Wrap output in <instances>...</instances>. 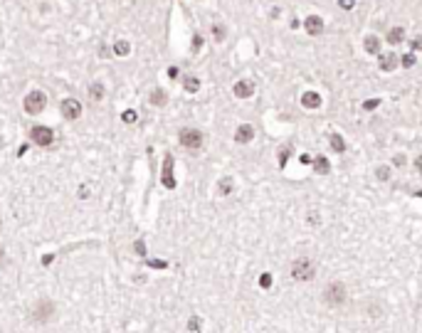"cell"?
Segmentation results:
<instances>
[{"label":"cell","mask_w":422,"mask_h":333,"mask_svg":"<svg viewBox=\"0 0 422 333\" xmlns=\"http://www.w3.org/2000/svg\"><path fill=\"white\" fill-rule=\"evenodd\" d=\"M178 139H181V146L190 148V151H197V148H203V143H205V134L197 131V128H183V131L178 134Z\"/></svg>","instance_id":"cell-1"},{"label":"cell","mask_w":422,"mask_h":333,"mask_svg":"<svg viewBox=\"0 0 422 333\" xmlns=\"http://www.w3.org/2000/svg\"><path fill=\"white\" fill-rule=\"evenodd\" d=\"M324 301L328 306H341L346 301V286L341 281H331L324 289Z\"/></svg>","instance_id":"cell-2"},{"label":"cell","mask_w":422,"mask_h":333,"mask_svg":"<svg viewBox=\"0 0 422 333\" xmlns=\"http://www.w3.org/2000/svg\"><path fill=\"white\" fill-rule=\"evenodd\" d=\"M314 272H316V267H314V262L311 259H296L294 264H292V277L296 279V281H309V279H314Z\"/></svg>","instance_id":"cell-3"},{"label":"cell","mask_w":422,"mask_h":333,"mask_svg":"<svg viewBox=\"0 0 422 333\" xmlns=\"http://www.w3.org/2000/svg\"><path fill=\"white\" fill-rule=\"evenodd\" d=\"M30 139L35 146H52V141H55V131L52 128H47V126H32L30 128Z\"/></svg>","instance_id":"cell-4"},{"label":"cell","mask_w":422,"mask_h":333,"mask_svg":"<svg viewBox=\"0 0 422 333\" xmlns=\"http://www.w3.org/2000/svg\"><path fill=\"white\" fill-rule=\"evenodd\" d=\"M45 104H47V97H45L42 92H30L28 97H25V111L28 114H32V116H37V114H42L45 109Z\"/></svg>","instance_id":"cell-5"},{"label":"cell","mask_w":422,"mask_h":333,"mask_svg":"<svg viewBox=\"0 0 422 333\" xmlns=\"http://www.w3.org/2000/svg\"><path fill=\"white\" fill-rule=\"evenodd\" d=\"M52 314H55V304L47 301V299H40L32 308V321H50Z\"/></svg>","instance_id":"cell-6"},{"label":"cell","mask_w":422,"mask_h":333,"mask_svg":"<svg viewBox=\"0 0 422 333\" xmlns=\"http://www.w3.org/2000/svg\"><path fill=\"white\" fill-rule=\"evenodd\" d=\"M59 109H62V116L70 119V121H77V119L82 116V104H79L77 99H64Z\"/></svg>","instance_id":"cell-7"},{"label":"cell","mask_w":422,"mask_h":333,"mask_svg":"<svg viewBox=\"0 0 422 333\" xmlns=\"http://www.w3.org/2000/svg\"><path fill=\"white\" fill-rule=\"evenodd\" d=\"M173 156H166V161H163V173H161V183L168 188V190H173L175 188V178H173Z\"/></svg>","instance_id":"cell-8"},{"label":"cell","mask_w":422,"mask_h":333,"mask_svg":"<svg viewBox=\"0 0 422 333\" xmlns=\"http://www.w3.org/2000/svg\"><path fill=\"white\" fill-rule=\"evenodd\" d=\"M232 92H235V97L237 99H250L254 94V84L247 82V79H239V82L232 86Z\"/></svg>","instance_id":"cell-9"},{"label":"cell","mask_w":422,"mask_h":333,"mask_svg":"<svg viewBox=\"0 0 422 333\" xmlns=\"http://www.w3.org/2000/svg\"><path fill=\"white\" fill-rule=\"evenodd\" d=\"M304 30H306L309 35H319V32H324V20H321L319 15H309V17L304 20Z\"/></svg>","instance_id":"cell-10"},{"label":"cell","mask_w":422,"mask_h":333,"mask_svg":"<svg viewBox=\"0 0 422 333\" xmlns=\"http://www.w3.org/2000/svg\"><path fill=\"white\" fill-rule=\"evenodd\" d=\"M252 139H254V128H252V124H242V126H237V131H235V141H237V143H250Z\"/></svg>","instance_id":"cell-11"},{"label":"cell","mask_w":422,"mask_h":333,"mask_svg":"<svg viewBox=\"0 0 422 333\" xmlns=\"http://www.w3.org/2000/svg\"><path fill=\"white\" fill-rule=\"evenodd\" d=\"M301 104H304L306 109H319V106H321V97H319L316 92H304Z\"/></svg>","instance_id":"cell-12"},{"label":"cell","mask_w":422,"mask_h":333,"mask_svg":"<svg viewBox=\"0 0 422 333\" xmlns=\"http://www.w3.org/2000/svg\"><path fill=\"white\" fill-rule=\"evenodd\" d=\"M397 67V55H380V70L383 72H393Z\"/></svg>","instance_id":"cell-13"},{"label":"cell","mask_w":422,"mask_h":333,"mask_svg":"<svg viewBox=\"0 0 422 333\" xmlns=\"http://www.w3.org/2000/svg\"><path fill=\"white\" fill-rule=\"evenodd\" d=\"M363 50H366L368 55H378L380 52V40L375 35H368L366 40H363Z\"/></svg>","instance_id":"cell-14"},{"label":"cell","mask_w":422,"mask_h":333,"mask_svg":"<svg viewBox=\"0 0 422 333\" xmlns=\"http://www.w3.org/2000/svg\"><path fill=\"white\" fill-rule=\"evenodd\" d=\"M311 163H314V170H316L319 175H326V173L331 170V163L326 161L324 156H316V158H311Z\"/></svg>","instance_id":"cell-15"},{"label":"cell","mask_w":422,"mask_h":333,"mask_svg":"<svg viewBox=\"0 0 422 333\" xmlns=\"http://www.w3.org/2000/svg\"><path fill=\"white\" fill-rule=\"evenodd\" d=\"M403 40H405V30L403 28H393L388 32V42H390V45H400Z\"/></svg>","instance_id":"cell-16"},{"label":"cell","mask_w":422,"mask_h":333,"mask_svg":"<svg viewBox=\"0 0 422 333\" xmlns=\"http://www.w3.org/2000/svg\"><path fill=\"white\" fill-rule=\"evenodd\" d=\"M128 52H131V45H128L126 40H116V45H114V55H116V57H126Z\"/></svg>","instance_id":"cell-17"},{"label":"cell","mask_w":422,"mask_h":333,"mask_svg":"<svg viewBox=\"0 0 422 333\" xmlns=\"http://www.w3.org/2000/svg\"><path fill=\"white\" fill-rule=\"evenodd\" d=\"M89 97L94 99V101H101V99H104V84H99V82L92 84V86H89Z\"/></svg>","instance_id":"cell-18"},{"label":"cell","mask_w":422,"mask_h":333,"mask_svg":"<svg viewBox=\"0 0 422 333\" xmlns=\"http://www.w3.org/2000/svg\"><path fill=\"white\" fill-rule=\"evenodd\" d=\"M331 148H334L336 153H343L346 151V141L341 139L338 134H331Z\"/></svg>","instance_id":"cell-19"},{"label":"cell","mask_w":422,"mask_h":333,"mask_svg":"<svg viewBox=\"0 0 422 333\" xmlns=\"http://www.w3.org/2000/svg\"><path fill=\"white\" fill-rule=\"evenodd\" d=\"M183 86H185V92H190V94H195L197 89H200V82H197V77H185Z\"/></svg>","instance_id":"cell-20"},{"label":"cell","mask_w":422,"mask_h":333,"mask_svg":"<svg viewBox=\"0 0 422 333\" xmlns=\"http://www.w3.org/2000/svg\"><path fill=\"white\" fill-rule=\"evenodd\" d=\"M217 193H220V195H230V193H232V178H223V181L217 183Z\"/></svg>","instance_id":"cell-21"},{"label":"cell","mask_w":422,"mask_h":333,"mask_svg":"<svg viewBox=\"0 0 422 333\" xmlns=\"http://www.w3.org/2000/svg\"><path fill=\"white\" fill-rule=\"evenodd\" d=\"M151 104H153V106H163V104H166V94H163L161 89H153V92H151Z\"/></svg>","instance_id":"cell-22"},{"label":"cell","mask_w":422,"mask_h":333,"mask_svg":"<svg viewBox=\"0 0 422 333\" xmlns=\"http://www.w3.org/2000/svg\"><path fill=\"white\" fill-rule=\"evenodd\" d=\"M417 59H415V52H410V55H403L397 57V64H403V67H412Z\"/></svg>","instance_id":"cell-23"},{"label":"cell","mask_w":422,"mask_h":333,"mask_svg":"<svg viewBox=\"0 0 422 333\" xmlns=\"http://www.w3.org/2000/svg\"><path fill=\"white\" fill-rule=\"evenodd\" d=\"M121 121H124V124H136V111H131V109L124 111V114H121Z\"/></svg>","instance_id":"cell-24"},{"label":"cell","mask_w":422,"mask_h":333,"mask_svg":"<svg viewBox=\"0 0 422 333\" xmlns=\"http://www.w3.org/2000/svg\"><path fill=\"white\" fill-rule=\"evenodd\" d=\"M375 175H378L380 181H390V168L380 166V168H378V170H375Z\"/></svg>","instance_id":"cell-25"},{"label":"cell","mask_w":422,"mask_h":333,"mask_svg":"<svg viewBox=\"0 0 422 333\" xmlns=\"http://www.w3.org/2000/svg\"><path fill=\"white\" fill-rule=\"evenodd\" d=\"M212 35H215L217 42H223L225 40V28H223V25H215V28H212Z\"/></svg>","instance_id":"cell-26"},{"label":"cell","mask_w":422,"mask_h":333,"mask_svg":"<svg viewBox=\"0 0 422 333\" xmlns=\"http://www.w3.org/2000/svg\"><path fill=\"white\" fill-rule=\"evenodd\" d=\"M378 104H380V99H370V101H366V104H363V109H366V111H373L375 106H378Z\"/></svg>","instance_id":"cell-27"},{"label":"cell","mask_w":422,"mask_h":333,"mask_svg":"<svg viewBox=\"0 0 422 333\" xmlns=\"http://www.w3.org/2000/svg\"><path fill=\"white\" fill-rule=\"evenodd\" d=\"M259 284H262L264 289H269V286H272V274H262V279H259Z\"/></svg>","instance_id":"cell-28"},{"label":"cell","mask_w":422,"mask_h":333,"mask_svg":"<svg viewBox=\"0 0 422 333\" xmlns=\"http://www.w3.org/2000/svg\"><path fill=\"white\" fill-rule=\"evenodd\" d=\"M393 163H395V166H405V163H408V158H405L403 153H397V156L393 158Z\"/></svg>","instance_id":"cell-29"},{"label":"cell","mask_w":422,"mask_h":333,"mask_svg":"<svg viewBox=\"0 0 422 333\" xmlns=\"http://www.w3.org/2000/svg\"><path fill=\"white\" fill-rule=\"evenodd\" d=\"M338 5H341L343 10H351L353 5H356V0H338Z\"/></svg>","instance_id":"cell-30"},{"label":"cell","mask_w":422,"mask_h":333,"mask_svg":"<svg viewBox=\"0 0 422 333\" xmlns=\"http://www.w3.org/2000/svg\"><path fill=\"white\" fill-rule=\"evenodd\" d=\"M134 250L139 252L141 257H146V245H143V242H141V239H139V242H136V245H134Z\"/></svg>","instance_id":"cell-31"},{"label":"cell","mask_w":422,"mask_h":333,"mask_svg":"<svg viewBox=\"0 0 422 333\" xmlns=\"http://www.w3.org/2000/svg\"><path fill=\"white\" fill-rule=\"evenodd\" d=\"M286 156H289V148H281V151H279V163H281V166L286 163Z\"/></svg>","instance_id":"cell-32"},{"label":"cell","mask_w":422,"mask_h":333,"mask_svg":"<svg viewBox=\"0 0 422 333\" xmlns=\"http://www.w3.org/2000/svg\"><path fill=\"white\" fill-rule=\"evenodd\" d=\"M410 45H412V52H417V50H420V47H422L420 37H412V42H410Z\"/></svg>","instance_id":"cell-33"},{"label":"cell","mask_w":422,"mask_h":333,"mask_svg":"<svg viewBox=\"0 0 422 333\" xmlns=\"http://www.w3.org/2000/svg\"><path fill=\"white\" fill-rule=\"evenodd\" d=\"M200 45H203V37H200V35H195V37H193V50H195V52L200 50Z\"/></svg>","instance_id":"cell-34"},{"label":"cell","mask_w":422,"mask_h":333,"mask_svg":"<svg viewBox=\"0 0 422 333\" xmlns=\"http://www.w3.org/2000/svg\"><path fill=\"white\" fill-rule=\"evenodd\" d=\"M79 197H82V200H86V197H89V190H86V188H79Z\"/></svg>","instance_id":"cell-35"},{"label":"cell","mask_w":422,"mask_h":333,"mask_svg":"<svg viewBox=\"0 0 422 333\" xmlns=\"http://www.w3.org/2000/svg\"><path fill=\"white\" fill-rule=\"evenodd\" d=\"M188 326H190V331H197V319H190V323H188Z\"/></svg>","instance_id":"cell-36"},{"label":"cell","mask_w":422,"mask_h":333,"mask_svg":"<svg viewBox=\"0 0 422 333\" xmlns=\"http://www.w3.org/2000/svg\"><path fill=\"white\" fill-rule=\"evenodd\" d=\"M52 259H55V257H52V254H47V257H42V264H45V267H47V264L52 262Z\"/></svg>","instance_id":"cell-37"},{"label":"cell","mask_w":422,"mask_h":333,"mask_svg":"<svg viewBox=\"0 0 422 333\" xmlns=\"http://www.w3.org/2000/svg\"><path fill=\"white\" fill-rule=\"evenodd\" d=\"M0 259H3V247H0Z\"/></svg>","instance_id":"cell-38"}]
</instances>
